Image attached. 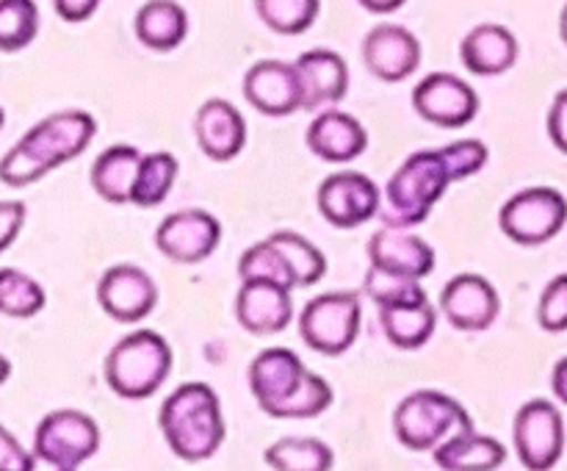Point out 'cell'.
<instances>
[{
    "label": "cell",
    "instance_id": "cell-1",
    "mask_svg": "<svg viewBox=\"0 0 567 471\" xmlns=\"http://www.w3.org/2000/svg\"><path fill=\"white\" fill-rule=\"evenodd\" d=\"M97 133V122L89 111H55L31 127L0 161V181L11 188L31 186L48 172L70 164L86 153Z\"/></svg>",
    "mask_w": 567,
    "mask_h": 471
},
{
    "label": "cell",
    "instance_id": "cell-2",
    "mask_svg": "<svg viewBox=\"0 0 567 471\" xmlns=\"http://www.w3.org/2000/svg\"><path fill=\"white\" fill-rule=\"evenodd\" d=\"M249 388L260 410L275 419H316L332 405V386L313 375L297 352L271 347L249 366Z\"/></svg>",
    "mask_w": 567,
    "mask_h": 471
},
{
    "label": "cell",
    "instance_id": "cell-3",
    "mask_svg": "<svg viewBox=\"0 0 567 471\" xmlns=\"http://www.w3.org/2000/svg\"><path fill=\"white\" fill-rule=\"evenodd\" d=\"M161 432L172 452L188 463L214 458L225 443V416L208 382H183L166 397L158 413Z\"/></svg>",
    "mask_w": 567,
    "mask_h": 471
},
{
    "label": "cell",
    "instance_id": "cell-4",
    "mask_svg": "<svg viewBox=\"0 0 567 471\" xmlns=\"http://www.w3.org/2000/svg\"><path fill=\"white\" fill-rule=\"evenodd\" d=\"M452 181L457 177L443 150H421L410 155L388 181V225L413 227L424 222Z\"/></svg>",
    "mask_w": 567,
    "mask_h": 471
},
{
    "label": "cell",
    "instance_id": "cell-5",
    "mask_svg": "<svg viewBox=\"0 0 567 471\" xmlns=\"http://www.w3.org/2000/svg\"><path fill=\"white\" fill-rule=\"evenodd\" d=\"M172 371V347L161 332L136 330L120 338L105 358L103 375L111 391L122 399H147Z\"/></svg>",
    "mask_w": 567,
    "mask_h": 471
},
{
    "label": "cell",
    "instance_id": "cell-6",
    "mask_svg": "<svg viewBox=\"0 0 567 471\" xmlns=\"http://www.w3.org/2000/svg\"><path fill=\"white\" fill-rule=\"evenodd\" d=\"M463 430H474L468 410L435 388L413 391L393 410V432L399 443L413 452H435L446 438Z\"/></svg>",
    "mask_w": 567,
    "mask_h": 471
},
{
    "label": "cell",
    "instance_id": "cell-7",
    "mask_svg": "<svg viewBox=\"0 0 567 471\" xmlns=\"http://www.w3.org/2000/svg\"><path fill=\"white\" fill-rule=\"evenodd\" d=\"M360 321H363V308H360L358 294H319L305 305L302 316H299V332L310 349L336 358L358 341Z\"/></svg>",
    "mask_w": 567,
    "mask_h": 471
},
{
    "label": "cell",
    "instance_id": "cell-8",
    "mask_svg": "<svg viewBox=\"0 0 567 471\" xmlns=\"http://www.w3.org/2000/svg\"><path fill=\"white\" fill-rule=\"evenodd\" d=\"M567 222V199L551 186H532L513 194L498 214L504 236L524 247H537L557 236Z\"/></svg>",
    "mask_w": 567,
    "mask_h": 471
},
{
    "label": "cell",
    "instance_id": "cell-9",
    "mask_svg": "<svg viewBox=\"0 0 567 471\" xmlns=\"http://www.w3.org/2000/svg\"><path fill=\"white\" fill-rule=\"evenodd\" d=\"M100 449V427L89 413L61 408L44 416L33 432V454L44 463L78 471Z\"/></svg>",
    "mask_w": 567,
    "mask_h": 471
},
{
    "label": "cell",
    "instance_id": "cell-10",
    "mask_svg": "<svg viewBox=\"0 0 567 471\" xmlns=\"http://www.w3.org/2000/svg\"><path fill=\"white\" fill-rule=\"evenodd\" d=\"M515 452L529 471H551L565 452L563 413L548 399L520 405L513 424Z\"/></svg>",
    "mask_w": 567,
    "mask_h": 471
},
{
    "label": "cell",
    "instance_id": "cell-11",
    "mask_svg": "<svg viewBox=\"0 0 567 471\" xmlns=\"http://www.w3.org/2000/svg\"><path fill=\"white\" fill-rule=\"evenodd\" d=\"M319 211L332 227H349L365 225L369 219H374L380 214V188L363 172H336V175L324 177L319 186Z\"/></svg>",
    "mask_w": 567,
    "mask_h": 471
},
{
    "label": "cell",
    "instance_id": "cell-12",
    "mask_svg": "<svg viewBox=\"0 0 567 471\" xmlns=\"http://www.w3.org/2000/svg\"><path fill=\"white\" fill-rule=\"evenodd\" d=\"M413 109L437 127H463L480 111L474 86L452 72H432L413 89Z\"/></svg>",
    "mask_w": 567,
    "mask_h": 471
},
{
    "label": "cell",
    "instance_id": "cell-13",
    "mask_svg": "<svg viewBox=\"0 0 567 471\" xmlns=\"http://www.w3.org/2000/svg\"><path fill=\"white\" fill-rule=\"evenodd\" d=\"M221 242V225L203 208H186L169 214L155 231V247L177 264H199Z\"/></svg>",
    "mask_w": 567,
    "mask_h": 471
},
{
    "label": "cell",
    "instance_id": "cell-14",
    "mask_svg": "<svg viewBox=\"0 0 567 471\" xmlns=\"http://www.w3.org/2000/svg\"><path fill=\"white\" fill-rule=\"evenodd\" d=\"M97 303L111 319L133 325V321L147 319L155 310V305H158V286H155V280L142 266H111V269L103 272L97 283Z\"/></svg>",
    "mask_w": 567,
    "mask_h": 471
},
{
    "label": "cell",
    "instance_id": "cell-15",
    "mask_svg": "<svg viewBox=\"0 0 567 471\" xmlns=\"http://www.w3.org/2000/svg\"><path fill=\"white\" fill-rule=\"evenodd\" d=\"M244 98L266 116H288L305 109V89L297 64L264 59L244 75Z\"/></svg>",
    "mask_w": 567,
    "mask_h": 471
},
{
    "label": "cell",
    "instance_id": "cell-16",
    "mask_svg": "<svg viewBox=\"0 0 567 471\" xmlns=\"http://www.w3.org/2000/svg\"><path fill=\"white\" fill-rule=\"evenodd\" d=\"M443 316L452 321L457 330L480 332L496 321L498 310H502V299H498L496 286L487 277L465 272V275L452 277L441 294Z\"/></svg>",
    "mask_w": 567,
    "mask_h": 471
},
{
    "label": "cell",
    "instance_id": "cell-17",
    "mask_svg": "<svg viewBox=\"0 0 567 471\" xmlns=\"http://www.w3.org/2000/svg\"><path fill=\"white\" fill-rule=\"evenodd\" d=\"M363 61L374 78L385 83L408 81L421 66V42L413 31L393 22L371 28L363 39Z\"/></svg>",
    "mask_w": 567,
    "mask_h": 471
},
{
    "label": "cell",
    "instance_id": "cell-18",
    "mask_svg": "<svg viewBox=\"0 0 567 471\" xmlns=\"http://www.w3.org/2000/svg\"><path fill=\"white\" fill-rule=\"evenodd\" d=\"M236 319L252 336H275L293 319L291 288L269 280H241L236 297Z\"/></svg>",
    "mask_w": 567,
    "mask_h": 471
},
{
    "label": "cell",
    "instance_id": "cell-19",
    "mask_svg": "<svg viewBox=\"0 0 567 471\" xmlns=\"http://www.w3.org/2000/svg\"><path fill=\"white\" fill-rule=\"evenodd\" d=\"M369 260L377 269L421 280L435 269V249L410 227L385 225L369 238Z\"/></svg>",
    "mask_w": 567,
    "mask_h": 471
},
{
    "label": "cell",
    "instance_id": "cell-20",
    "mask_svg": "<svg viewBox=\"0 0 567 471\" xmlns=\"http://www.w3.org/2000/svg\"><path fill=\"white\" fill-rule=\"evenodd\" d=\"M194 136L210 161H230L247 144V122L230 100H205L194 116Z\"/></svg>",
    "mask_w": 567,
    "mask_h": 471
},
{
    "label": "cell",
    "instance_id": "cell-21",
    "mask_svg": "<svg viewBox=\"0 0 567 471\" xmlns=\"http://www.w3.org/2000/svg\"><path fill=\"white\" fill-rule=\"evenodd\" d=\"M308 147L321 161L347 164V161H354L358 155H363V150L369 147V133H365V127L352 114L330 109L310 122Z\"/></svg>",
    "mask_w": 567,
    "mask_h": 471
},
{
    "label": "cell",
    "instance_id": "cell-22",
    "mask_svg": "<svg viewBox=\"0 0 567 471\" xmlns=\"http://www.w3.org/2000/svg\"><path fill=\"white\" fill-rule=\"evenodd\" d=\"M460 61L474 75H502L518 61V39L498 22L476 25L460 42Z\"/></svg>",
    "mask_w": 567,
    "mask_h": 471
},
{
    "label": "cell",
    "instance_id": "cell-23",
    "mask_svg": "<svg viewBox=\"0 0 567 471\" xmlns=\"http://www.w3.org/2000/svg\"><path fill=\"white\" fill-rule=\"evenodd\" d=\"M299 78L305 89V109H321V105H336L349 92V66L343 55L332 50L316 48L299 55L297 61Z\"/></svg>",
    "mask_w": 567,
    "mask_h": 471
},
{
    "label": "cell",
    "instance_id": "cell-24",
    "mask_svg": "<svg viewBox=\"0 0 567 471\" xmlns=\"http://www.w3.org/2000/svg\"><path fill=\"white\" fill-rule=\"evenodd\" d=\"M504 460H507L504 443L476 430L454 432L435 449V463L443 471H496Z\"/></svg>",
    "mask_w": 567,
    "mask_h": 471
},
{
    "label": "cell",
    "instance_id": "cell-25",
    "mask_svg": "<svg viewBox=\"0 0 567 471\" xmlns=\"http://www.w3.org/2000/svg\"><path fill=\"white\" fill-rule=\"evenodd\" d=\"M142 158L144 155L131 144H114V147L103 150L92 166L94 192L111 205L131 203Z\"/></svg>",
    "mask_w": 567,
    "mask_h": 471
},
{
    "label": "cell",
    "instance_id": "cell-26",
    "mask_svg": "<svg viewBox=\"0 0 567 471\" xmlns=\"http://www.w3.org/2000/svg\"><path fill=\"white\" fill-rule=\"evenodd\" d=\"M136 39L155 53H169L188 33V14L177 0H147L133 22Z\"/></svg>",
    "mask_w": 567,
    "mask_h": 471
},
{
    "label": "cell",
    "instance_id": "cell-27",
    "mask_svg": "<svg viewBox=\"0 0 567 471\" xmlns=\"http://www.w3.org/2000/svg\"><path fill=\"white\" fill-rule=\"evenodd\" d=\"M382 332L388 341L399 349H419L432 338L437 327L435 308L426 303H408V305H391V308H380Z\"/></svg>",
    "mask_w": 567,
    "mask_h": 471
},
{
    "label": "cell",
    "instance_id": "cell-28",
    "mask_svg": "<svg viewBox=\"0 0 567 471\" xmlns=\"http://www.w3.org/2000/svg\"><path fill=\"white\" fill-rule=\"evenodd\" d=\"M266 465L275 471H332L336 454L321 438H280L264 452Z\"/></svg>",
    "mask_w": 567,
    "mask_h": 471
},
{
    "label": "cell",
    "instance_id": "cell-29",
    "mask_svg": "<svg viewBox=\"0 0 567 471\" xmlns=\"http://www.w3.org/2000/svg\"><path fill=\"white\" fill-rule=\"evenodd\" d=\"M177 158L166 150L161 153H147L142 158V166H138L136 186H133V205L138 208H153V205H161L166 197H169L172 186L177 181Z\"/></svg>",
    "mask_w": 567,
    "mask_h": 471
},
{
    "label": "cell",
    "instance_id": "cell-30",
    "mask_svg": "<svg viewBox=\"0 0 567 471\" xmlns=\"http://www.w3.org/2000/svg\"><path fill=\"white\" fill-rule=\"evenodd\" d=\"M269 238L282 253L286 264L291 266V275L297 280V286H313V283H319L324 277L327 258L313 242H308V238L293 231H277Z\"/></svg>",
    "mask_w": 567,
    "mask_h": 471
},
{
    "label": "cell",
    "instance_id": "cell-31",
    "mask_svg": "<svg viewBox=\"0 0 567 471\" xmlns=\"http://www.w3.org/2000/svg\"><path fill=\"white\" fill-rule=\"evenodd\" d=\"M319 0H255L260 22L282 37H299L319 17Z\"/></svg>",
    "mask_w": 567,
    "mask_h": 471
},
{
    "label": "cell",
    "instance_id": "cell-32",
    "mask_svg": "<svg viewBox=\"0 0 567 471\" xmlns=\"http://www.w3.org/2000/svg\"><path fill=\"white\" fill-rule=\"evenodd\" d=\"M48 303L44 288L31 275L17 269L0 272V310L11 319H31Z\"/></svg>",
    "mask_w": 567,
    "mask_h": 471
},
{
    "label": "cell",
    "instance_id": "cell-33",
    "mask_svg": "<svg viewBox=\"0 0 567 471\" xmlns=\"http://www.w3.org/2000/svg\"><path fill=\"white\" fill-rule=\"evenodd\" d=\"M39 9L33 0H0V50L17 53L37 39Z\"/></svg>",
    "mask_w": 567,
    "mask_h": 471
},
{
    "label": "cell",
    "instance_id": "cell-34",
    "mask_svg": "<svg viewBox=\"0 0 567 471\" xmlns=\"http://www.w3.org/2000/svg\"><path fill=\"white\" fill-rule=\"evenodd\" d=\"M238 277H241V280L280 283V286L286 288L297 286V280H293L291 275V266L286 264L280 249L271 244V238L252 244V247L241 255V260H238Z\"/></svg>",
    "mask_w": 567,
    "mask_h": 471
},
{
    "label": "cell",
    "instance_id": "cell-35",
    "mask_svg": "<svg viewBox=\"0 0 567 471\" xmlns=\"http://www.w3.org/2000/svg\"><path fill=\"white\" fill-rule=\"evenodd\" d=\"M365 294L374 299L380 308H391V305H408V303H426V291L421 288V280L404 275H393V272L377 269L371 266L365 275Z\"/></svg>",
    "mask_w": 567,
    "mask_h": 471
},
{
    "label": "cell",
    "instance_id": "cell-36",
    "mask_svg": "<svg viewBox=\"0 0 567 471\" xmlns=\"http://www.w3.org/2000/svg\"><path fill=\"white\" fill-rule=\"evenodd\" d=\"M537 321L548 332L567 330V275H557L540 294L537 303Z\"/></svg>",
    "mask_w": 567,
    "mask_h": 471
},
{
    "label": "cell",
    "instance_id": "cell-37",
    "mask_svg": "<svg viewBox=\"0 0 567 471\" xmlns=\"http://www.w3.org/2000/svg\"><path fill=\"white\" fill-rule=\"evenodd\" d=\"M443 155H446L449 166H452L454 177H471L476 175V172L485 170L487 158H491V153H487V144L480 142V139H463V142H452L446 144V147H441Z\"/></svg>",
    "mask_w": 567,
    "mask_h": 471
},
{
    "label": "cell",
    "instance_id": "cell-38",
    "mask_svg": "<svg viewBox=\"0 0 567 471\" xmlns=\"http://www.w3.org/2000/svg\"><path fill=\"white\" fill-rule=\"evenodd\" d=\"M37 469V454L28 452L11 430H0V471H33Z\"/></svg>",
    "mask_w": 567,
    "mask_h": 471
},
{
    "label": "cell",
    "instance_id": "cell-39",
    "mask_svg": "<svg viewBox=\"0 0 567 471\" xmlns=\"http://www.w3.org/2000/svg\"><path fill=\"white\" fill-rule=\"evenodd\" d=\"M25 225V205L14 203H0V249H9L11 242L17 238V233Z\"/></svg>",
    "mask_w": 567,
    "mask_h": 471
},
{
    "label": "cell",
    "instance_id": "cell-40",
    "mask_svg": "<svg viewBox=\"0 0 567 471\" xmlns=\"http://www.w3.org/2000/svg\"><path fill=\"white\" fill-rule=\"evenodd\" d=\"M548 136H551L554 147L567 155V89L554 98L551 109H548Z\"/></svg>",
    "mask_w": 567,
    "mask_h": 471
},
{
    "label": "cell",
    "instance_id": "cell-41",
    "mask_svg": "<svg viewBox=\"0 0 567 471\" xmlns=\"http://www.w3.org/2000/svg\"><path fill=\"white\" fill-rule=\"evenodd\" d=\"M55 14L66 22H83L97 11L100 0H53Z\"/></svg>",
    "mask_w": 567,
    "mask_h": 471
},
{
    "label": "cell",
    "instance_id": "cell-42",
    "mask_svg": "<svg viewBox=\"0 0 567 471\" xmlns=\"http://www.w3.org/2000/svg\"><path fill=\"white\" fill-rule=\"evenodd\" d=\"M551 388H554V397H557L563 405H567V358H563L557 366H554Z\"/></svg>",
    "mask_w": 567,
    "mask_h": 471
},
{
    "label": "cell",
    "instance_id": "cell-43",
    "mask_svg": "<svg viewBox=\"0 0 567 471\" xmlns=\"http://www.w3.org/2000/svg\"><path fill=\"white\" fill-rule=\"evenodd\" d=\"M360 6H363L365 11H371V14H391V11L402 9L408 0H358Z\"/></svg>",
    "mask_w": 567,
    "mask_h": 471
},
{
    "label": "cell",
    "instance_id": "cell-44",
    "mask_svg": "<svg viewBox=\"0 0 567 471\" xmlns=\"http://www.w3.org/2000/svg\"><path fill=\"white\" fill-rule=\"evenodd\" d=\"M33 471H72V469H61V465H53V463H44V460L37 458V469Z\"/></svg>",
    "mask_w": 567,
    "mask_h": 471
},
{
    "label": "cell",
    "instance_id": "cell-45",
    "mask_svg": "<svg viewBox=\"0 0 567 471\" xmlns=\"http://www.w3.org/2000/svg\"><path fill=\"white\" fill-rule=\"evenodd\" d=\"M559 37H563V42L567 44V3L563 9V17H559Z\"/></svg>",
    "mask_w": 567,
    "mask_h": 471
}]
</instances>
